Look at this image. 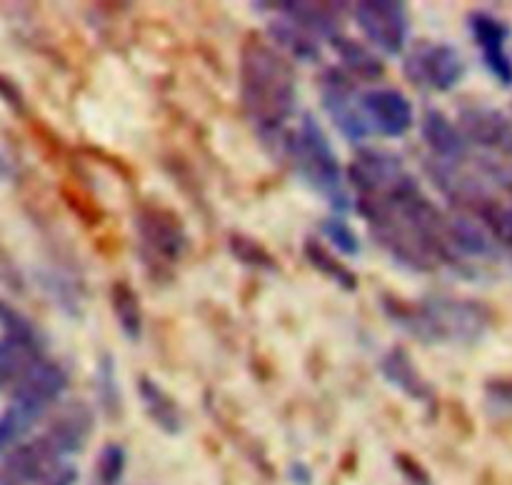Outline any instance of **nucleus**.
<instances>
[{
  "mask_svg": "<svg viewBox=\"0 0 512 485\" xmlns=\"http://www.w3.org/2000/svg\"><path fill=\"white\" fill-rule=\"evenodd\" d=\"M273 8L283 15L285 20H290L293 25L303 28L305 33H310L313 38H335L338 35L340 15H343L345 5L335 3H293V0H280L273 3Z\"/></svg>",
  "mask_w": 512,
  "mask_h": 485,
  "instance_id": "obj_15",
  "label": "nucleus"
},
{
  "mask_svg": "<svg viewBox=\"0 0 512 485\" xmlns=\"http://www.w3.org/2000/svg\"><path fill=\"white\" fill-rule=\"evenodd\" d=\"M0 178H13V165H10L8 155L0 150Z\"/></svg>",
  "mask_w": 512,
  "mask_h": 485,
  "instance_id": "obj_30",
  "label": "nucleus"
},
{
  "mask_svg": "<svg viewBox=\"0 0 512 485\" xmlns=\"http://www.w3.org/2000/svg\"><path fill=\"white\" fill-rule=\"evenodd\" d=\"M98 478L103 485H115L123 478L125 470V450L120 443H108L98 455Z\"/></svg>",
  "mask_w": 512,
  "mask_h": 485,
  "instance_id": "obj_27",
  "label": "nucleus"
},
{
  "mask_svg": "<svg viewBox=\"0 0 512 485\" xmlns=\"http://www.w3.org/2000/svg\"><path fill=\"white\" fill-rule=\"evenodd\" d=\"M238 93L253 128L280 148L298 108V75L288 55L263 40H248L240 50Z\"/></svg>",
  "mask_w": 512,
  "mask_h": 485,
  "instance_id": "obj_1",
  "label": "nucleus"
},
{
  "mask_svg": "<svg viewBox=\"0 0 512 485\" xmlns=\"http://www.w3.org/2000/svg\"><path fill=\"white\" fill-rule=\"evenodd\" d=\"M335 53H338L340 65H343L345 73L353 80H378L383 78L385 65L378 55L370 48H365L363 43H358L355 38H348V35L338 33L335 38H330Z\"/></svg>",
  "mask_w": 512,
  "mask_h": 485,
  "instance_id": "obj_18",
  "label": "nucleus"
},
{
  "mask_svg": "<svg viewBox=\"0 0 512 485\" xmlns=\"http://www.w3.org/2000/svg\"><path fill=\"white\" fill-rule=\"evenodd\" d=\"M365 123L370 133L383 138H403L410 133L415 123V110L408 95L395 88H373L360 95Z\"/></svg>",
  "mask_w": 512,
  "mask_h": 485,
  "instance_id": "obj_9",
  "label": "nucleus"
},
{
  "mask_svg": "<svg viewBox=\"0 0 512 485\" xmlns=\"http://www.w3.org/2000/svg\"><path fill=\"white\" fill-rule=\"evenodd\" d=\"M90 430H93V410L85 403H70L55 415L53 423L48 425L43 435L65 458V455L83 450L85 440L90 438Z\"/></svg>",
  "mask_w": 512,
  "mask_h": 485,
  "instance_id": "obj_14",
  "label": "nucleus"
},
{
  "mask_svg": "<svg viewBox=\"0 0 512 485\" xmlns=\"http://www.w3.org/2000/svg\"><path fill=\"white\" fill-rule=\"evenodd\" d=\"M353 15L373 48L388 55L403 53L410 33L408 5L398 0H360L353 5Z\"/></svg>",
  "mask_w": 512,
  "mask_h": 485,
  "instance_id": "obj_5",
  "label": "nucleus"
},
{
  "mask_svg": "<svg viewBox=\"0 0 512 485\" xmlns=\"http://www.w3.org/2000/svg\"><path fill=\"white\" fill-rule=\"evenodd\" d=\"M280 153L290 160L295 173L315 190L323 195L335 208V215L345 213L350 208L348 193L343 185V168L335 155L333 143L325 135L323 125L310 113L303 115L298 128L285 135Z\"/></svg>",
  "mask_w": 512,
  "mask_h": 485,
  "instance_id": "obj_3",
  "label": "nucleus"
},
{
  "mask_svg": "<svg viewBox=\"0 0 512 485\" xmlns=\"http://www.w3.org/2000/svg\"><path fill=\"white\" fill-rule=\"evenodd\" d=\"M380 305L390 323L423 345H475L493 325L488 305L470 298L430 295L423 300H405L385 293Z\"/></svg>",
  "mask_w": 512,
  "mask_h": 485,
  "instance_id": "obj_2",
  "label": "nucleus"
},
{
  "mask_svg": "<svg viewBox=\"0 0 512 485\" xmlns=\"http://www.w3.org/2000/svg\"><path fill=\"white\" fill-rule=\"evenodd\" d=\"M470 33L473 40L478 43L480 55H483L485 68L493 73V78L498 83H503L505 88L512 85V58L508 55V38L510 30L503 20H498L495 15L485 13V10H475L468 18Z\"/></svg>",
  "mask_w": 512,
  "mask_h": 485,
  "instance_id": "obj_10",
  "label": "nucleus"
},
{
  "mask_svg": "<svg viewBox=\"0 0 512 485\" xmlns=\"http://www.w3.org/2000/svg\"><path fill=\"white\" fill-rule=\"evenodd\" d=\"M135 238L140 260L155 275L170 273L190 245L183 220L165 205H140L135 213Z\"/></svg>",
  "mask_w": 512,
  "mask_h": 485,
  "instance_id": "obj_4",
  "label": "nucleus"
},
{
  "mask_svg": "<svg viewBox=\"0 0 512 485\" xmlns=\"http://www.w3.org/2000/svg\"><path fill=\"white\" fill-rule=\"evenodd\" d=\"M45 415V410L35 408V405L25 403V400L10 398L8 408L0 413V458L15 450L20 440L28 435V430L38 423Z\"/></svg>",
  "mask_w": 512,
  "mask_h": 485,
  "instance_id": "obj_19",
  "label": "nucleus"
},
{
  "mask_svg": "<svg viewBox=\"0 0 512 485\" xmlns=\"http://www.w3.org/2000/svg\"><path fill=\"white\" fill-rule=\"evenodd\" d=\"M95 393H98L100 410H103L108 418L120 415L123 400H120V383L118 373H115V360L110 353L100 355L98 365H95Z\"/></svg>",
  "mask_w": 512,
  "mask_h": 485,
  "instance_id": "obj_23",
  "label": "nucleus"
},
{
  "mask_svg": "<svg viewBox=\"0 0 512 485\" xmlns=\"http://www.w3.org/2000/svg\"><path fill=\"white\" fill-rule=\"evenodd\" d=\"M325 238L330 240L333 248H338L343 255H358L360 253V238L348 223H345L343 215H330L320 223Z\"/></svg>",
  "mask_w": 512,
  "mask_h": 485,
  "instance_id": "obj_26",
  "label": "nucleus"
},
{
  "mask_svg": "<svg viewBox=\"0 0 512 485\" xmlns=\"http://www.w3.org/2000/svg\"><path fill=\"white\" fill-rule=\"evenodd\" d=\"M403 73L415 88L448 93L463 80L465 60L458 48L448 43L420 45L405 58Z\"/></svg>",
  "mask_w": 512,
  "mask_h": 485,
  "instance_id": "obj_6",
  "label": "nucleus"
},
{
  "mask_svg": "<svg viewBox=\"0 0 512 485\" xmlns=\"http://www.w3.org/2000/svg\"><path fill=\"white\" fill-rule=\"evenodd\" d=\"M110 305H113L115 323L120 325V333L135 343L143 335V308H140V298L135 290L130 288L125 280H118L110 288Z\"/></svg>",
  "mask_w": 512,
  "mask_h": 485,
  "instance_id": "obj_20",
  "label": "nucleus"
},
{
  "mask_svg": "<svg viewBox=\"0 0 512 485\" xmlns=\"http://www.w3.org/2000/svg\"><path fill=\"white\" fill-rule=\"evenodd\" d=\"M485 400H488L490 410L498 413H510L512 410V375L503 378H493L485 383Z\"/></svg>",
  "mask_w": 512,
  "mask_h": 485,
  "instance_id": "obj_28",
  "label": "nucleus"
},
{
  "mask_svg": "<svg viewBox=\"0 0 512 485\" xmlns=\"http://www.w3.org/2000/svg\"><path fill=\"white\" fill-rule=\"evenodd\" d=\"M420 135L433 150L435 160H443L448 165H463L468 160V140H465L463 130L453 123L440 110L428 108L420 118Z\"/></svg>",
  "mask_w": 512,
  "mask_h": 485,
  "instance_id": "obj_12",
  "label": "nucleus"
},
{
  "mask_svg": "<svg viewBox=\"0 0 512 485\" xmlns=\"http://www.w3.org/2000/svg\"><path fill=\"white\" fill-rule=\"evenodd\" d=\"M448 243L453 253L463 258H495L498 243L480 220L473 215H453L448 218Z\"/></svg>",
  "mask_w": 512,
  "mask_h": 485,
  "instance_id": "obj_16",
  "label": "nucleus"
},
{
  "mask_svg": "<svg viewBox=\"0 0 512 485\" xmlns=\"http://www.w3.org/2000/svg\"><path fill=\"white\" fill-rule=\"evenodd\" d=\"M138 395L145 405V413L153 420V425L158 430L168 435H178L183 430V410L175 403L173 395L163 388L160 383H155L148 375H140L138 378Z\"/></svg>",
  "mask_w": 512,
  "mask_h": 485,
  "instance_id": "obj_17",
  "label": "nucleus"
},
{
  "mask_svg": "<svg viewBox=\"0 0 512 485\" xmlns=\"http://www.w3.org/2000/svg\"><path fill=\"white\" fill-rule=\"evenodd\" d=\"M478 220L490 230L495 243L503 245V248L512 255V205H500L498 200H495L493 205L485 208V213L480 215Z\"/></svg>",
  "mask_w": 512,
  "mask_h": 485,
  "instance_id": "obj_25",
  "label": "nucleus"
},
{
  "mask_svg": "<svg viewBox=\"0 0 512 485\" xmlns=\"http://www.w3.org/2000/svg\"><path fill=\"white\" fill-rule=\"evenodd\" d=\"M458 128L463 130L468 143L512 158V123L500 110L485 108V105L465 108L460 113Z\"/></svg>",
  "mask_w": 512,
  "mask_h": 485,
  "instance_id": "obj_11",
  "label": "nucleus"
},
{
  "mask_svg": "<svg viewBox=\"0 0 512 485\" xmlns=\"http://www.w3.org/2000/svg\"><path fill=\"white\" fill-rule=\"evenodd\" d=\"M270 38L278 45V50H288L293 58L303 60V63H315L320 60V45L318 38H313L310 33H305L303 28L293 25L290 20H275L268 28Z\"/></svg>",
  "mask_w": 512,
  "mask_h": 485,
  "instance_id": "obj_21",
  "label": "nucleus"
},
{
  "mask_svg": "<svg viewBox=\"0 0 512 485\" xmlns=\"http://www.w3.org/2000/svg\"><path fill=\"white\" fill-rule=\"evenodd\" d=\"M380 375L385 378V383L393 385L395 390H400L403 395H408L415 403H433V385L425 380V375L420 373L418 365L413 363L408 350L403 348H390L388 353L380 358Z\"/></svg>",
  "mask_w": 512,
  "mask_h": 485,
  "instance_id": "obj_13",
  "label": "nucleus"
},
{
  "mask_svg": "<svg viewBox=\"0 0 512 485\" xmlns=\"http://www.w3.org/2000/svg\"><path fill=\"white\" fill-rule=\"evenodd\" d=\"M320 95L325 113L350 143L368 138L370 128L365 123L360 98H355V80L343 68H328L320 75Z\"/></svg>",
  "mask_w": 512,
  "mask_h": 485,
  "instance_id": "obj_8",
  "label": "nucleus"
},
{
  "mask_svg": "<svg viewBox=\"0 0 512 485\" xmlns=\"http://www.w3.org/2000/svg\"><path fill=\"white\" fill-rule=\"evenodd\" d=\"M0 98H3L5 103L15 110V113H23L25 110V100H23V95H20V90L15 88L8 78H3V75H0Z\"/></svg>",
  "mask_w": 512,
  "mask_h": 485,
  "instance_id": "obj_29",
  "label": "nucleus"
},
{
  "mask_svg": "<svg viewBox=\"0 0 512 485\" xmlns=\"http://www.w3.org/2000/svg\"><path fill=\"white\" fill-rule=\"evenodd\" d=\"M228 248H230V253H233V258L238 260V263H243L245 268L270 270V273H275V270H278V263H275L273 255H270L268 250L258 243V240L248 238V235L233 233L228 240Z\"/></svg>",
  "mask_w": 512,
  "mask_h": 485,
  "instance_id": "obj_24",
  "label": "nucleus"
},
{
  "mask_svg": "<svg viewBox=\"0 0 512 485\" xmlns=\"http://www.w3.org/2000/svg\"><path fill=\"white\" fill-rule=\"evenodd\" d=\"M303 253H305V260H308V263L313 265L318 273H323L330 283H335L338 288L348 290V293L358 290V275H355L348 265L340 263V260L335 258V255L330 253L323 243H318V240H305Z\"/></svg>",
  "mask_w": 512,
  "mask_h": 485,
  "instance_id": "obj_22",
  "label": "nucleus"
},
{
  "mask_svg": "<svg viewBox=\"0 0 512 485\" xmlns=\"http://www.w3.org/2000/svg\"><path fill=\"white\" fill-rule=\"evenodd\" d=\"M410 178L413 173H408L400 155L378 148H358L348 168V180L358 190V198H383Z\"/></svg>",
  "mask_w": 512,
  "mask_h": 485,
  "instance_id": "obj_7",
  "label": "nucleus"
}]
</instances>
